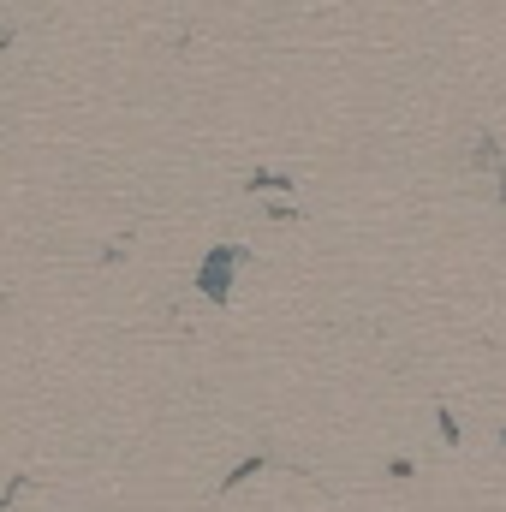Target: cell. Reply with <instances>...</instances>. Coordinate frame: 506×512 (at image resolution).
Listing matches in <instances>:
<instances>
[{
    "label": "cell",
    "mask_w": 506,
    "mask_h": 512,
    "mask_svg": "<svg viewBox=\"0 0 506 512\" xmlns=\"http://www.w3.org/2000/svg\"><path fill=\"white\" fill-rule=\"evenodd\" d=\"M245 262L239 245H221V251H209V262L197 268V292L209 298V304H227V292H233V268Z\"/></svg>",
    "instance_id": "6da1fadb"
}]
</instances>
